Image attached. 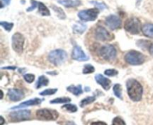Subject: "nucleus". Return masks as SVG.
<instances>
[{
    "label": "nucleus",
    "instance_id": "obj_1",
    "mask_svg": "<svg viewBox=\"0 0 153 125\" xmlns=\"http://www.w3.org/2000/svg\"><path fill=\"white\" fill-rule=\"evenodd\" d=\"M127 92L130 99L134 102L140 101L143 95V87L140 82L134 79H129L126 82Z\"/></svg>",
    "mask_w": 153,
    "mask_h": 125
},
{
    "label": "nucleus",
    "instance_id": "obj_2",
    "mask_svg": "<svg viewBox=\"0 0 153 125\" xmlns=\"http://www.w3.org/2000/svg\"><path fill=\"white\" fill-rule=\"evenodd\" d=\"M48 58H49V61L52 64L58 66L62 64L67 60V52L64 50L61 49H58L51 51L49 52Z\"/></svg>",
    "mask_w": 153,
    "mask_h": 125
},
{
    "label": "nucleus",
    "instance_id": "obj_3",
    "mask_svg": "<svg viewBox=\"0 0 153 125\" xmlns=\"http://www.w3.org/2000/svg\"><path fill=\"white\" fill-rule=\"evenodd\" d=\"M125 61L131 65H139L144 62L145 57L138 51H129L125 56Z\"/></svg>",
    "mask_w": 153,
    "mask_h": 125
},
{
    "label": "nucleus",
    "instance_id": "obj_4",
    "mask_svg": "<svg viewBox=\"0 0 153 125\" xmlns=\"http://www.w3.org/2000/svg\"><path fill=\"white\" fill-rule=\"evenodd\" d=\"M99 55L106 61H113L117 56V50L112 45H105L99 49Z\"/></svg>",
    "mask_w": 153,
    "mask_h": 125
},
{
    "label": "nucleus",
    "instance_id": "obj_5",
    "mask_svg": "<svg viewBox=\"0 0 153 125\" xmlns=\"http://www.w3.org/2000/svg\"><path fill=\"white\" fill-rule=\"evenodd\" d=\"M124 28L128 33L132 34H137L140 32V22L137 18L131 17L127 19L124 25Z\"/></svg>",
    "mask_w": 153,
    "mask_h": 125
},
{
    "label": "nucleus",
    "instance_id": "obj_6",
    "mask_svg": "<svg viewBox=\"0 0 153 125\" xmlns=\"http://www.w3.org/2000/svg\"><path fill=\"white\" fill-rule=\"evenodd\" d=\"M36 116L40 120L51 121V120H56L58 117V113L55 110H51V109H42L37 111Z\"/></svg>",
    "mask_w": 153,
    "mask_h": 125
},
{
    "label": "nucleus",
    "instance_id": "obj_7",
    "mask_svg": "<svg viewBox=\"0 0 153 125\" xmlns=\"http://www.w3.org/2000/svg\"><path fill=\"white\" fill-rule=\"evenodd\" d=\"M24 43L25 38L20 33L16 32L12 36V47L15 52L21 53L23 51Z\"/></svg>",
    "mask_w": 153,
    "mask_h": 125
},
{
    "label": "nucleus",
    "instance_id": "obj_8",
    "mask_svg": "<svg viewBox=\"0 0 153 125\" xmlns=\"http://www.w3.org/2000/svg\"><path fill=\"white\" fill-rule=\"evenodd\" d=\"M99 15V10L97 8H91L88 10H81L78 16L82 21H94Z\"/></svg>",
    "mask_w": 153,
    "mask_h": 125
},
{
    "label": "nucleus",
    "instance_id": "obj_9",
    "mask_svg": "<svg viewBox=\"0 0 153 125\" xmlns=\"http://www.w3.org/2000/svg\"><path fill=\"white\" fill-rule=\"evenodd\" d=\"M9 118L12 121H22L28 120L31 118V112L29 110H19L13 112L9 115Z\"/></svg>",
    "mask_w": 153,
    "mask_h": 125
},
{
    "label": "nucleus",
    "instance_id": "obj_10",
    "mask_svg": "<svg viewBox=\"0 0 153 125\" xmlns=\"http://www.w3.org/2000/svg\"><path fill=\"white\" fill-rule=\"evenodd\" d=\"M95 36L97 40H101V41H108L114 38L113 36L108 31V30L101 25H99L96 28Z\"/></svg>",
    "mask_w": 153,
    "mask_h": 125
},
{
    "label": "nucleus",
    "instance_id": "obj_11",
    "mask_svg": "<svg viewBox=\"0 0 153 125\" xmlns=\"http://www.w3.org/2000/svg\"><path fill=\"white\" fill-rule=\"evenodd\" d=\"M105 24L110 29L115 30L121 27V20L116 15H110L106 18Z\"/></svg>",
    "mask_w": 153,
    "mask_h": 125
},
{
    "label": "nucleus",
    "instance_id": "obj_12",
    "mask_svg": "<svg viewBox=\"0 0 153 125\" xmlns=\"http://www.w3.org/2000/svg\"><path fill=\"white\" fill-rule=\"evenodd\" d=\"M72 58L76 61H85L89 59V57L84 52L79 46H75L72 52Z\"/></svg>",
    "mask_w": 153,
    "mask_h": 125
},
{
    "label": "nucleus",
    "instance_id": "obj_13",
    "mask_svg": "<svg viewBox=\"0 0 153 125\" xmlns=\"http://www.w3.org/2000/svg\"><path fill=\"white\" fill-rule=\"evenodd\" d=\"M7 96L12 101H19L24 97V93L19 89H10L7 92Z\"/></svg>",
    "mask_w": 153,
    "mask_h": 125
},
{
    "label": "nucleus",
    "instance_id": "obj_14",
    "mask_svg": "<svg viewBox=\"0 0 153 125\" xmlns=\"http://www.w3.org/2000/svg\"><path fill=\"white\" fill-rule=\"evenodd\" d=\"M97 83L100 84L104 89L108 90L111 87V80L107 79L102 74H97L95 77Z\"/></svg>",
    "mask_w": 153,
    "mask_h": 125
},
{
    "label": "nucleus",
    "instance_id": "obj_15",
    "mask_svg": "<svg viewBox=\"0 0 153 125\" xmlns=\"http://www.w3.org/2000/svg\"><path fill=\"white\" fill-rule=\"evenodd\" d=\"M43 99L40 98H34L32 99V100H27V101L23 102L21 104L18 105V106H13V107L11 108V109H19V108L25 107V106H35V105H39L40 104V103H42L43 101Z\"/></svg>",
    "mask_w": 153,
    "mask_h": 125
},
{
    "label": "nucleus",
    "instance_id": "obj_16",
    "mask_svg": "<svg viewBox=\"0 0 153 125\" xmlns=\"http://www.w3.org/2000/svg\"><path fill=\"white\" fill-rule=\"evenodd\" d=\"M58 3L62 5L65 6L66 7H75L80 5V0H59Z\"/></svg>",
    "mask_w": 153,
    "mask_h": 125
},
{
    "label": "nucleus",
    "instance_id": "obj_17",
    "mask_svg": "<svg viewBox=\"0 0 153 125\" xmlns=\"http://www.w3.org/2000/svg\"><path fill=\"white\" fill-rule=\"evenodd\" d=\"M142 31L145 36L149 37H153V24H145L142 27Z\"/></svg>",
    "mask_w": 153,
    "mask_h": 125
},
{
    "label": "nucleus",
    "instance_id": "obj_18",
    "mask_svg": "<svg viewBox=\"0 0 153 125\" xmlns=\"http://www.w3.org/2000/svg\"><path fill=\"white\" fill-rule=\"evenodd\" d=\"M87 28V25L85 24L82 23V22H78V23L74 24L73 27V29L74 33L76 34H82L85 32Z\"/></svg>",
    "mask_w": 153,
    "mask_h": 125
},
{
    "label": "nucleus",
    "instance_id": "obj_19",
    "mask_svg": "<svg viewBox=\"0 0 153 125\" xmlns=\"http://www.w3.org/2000/svg\"><path fill=\"white\" fill-rule=\"evenodd\" d=\"M67 91L71 92L72 94H73L76 96L80 95L81 94L83 93V91H82V85H79L78 86H75V85H70V86L67 87Z\"/></svg>",
    "mask_w": 153,
    "mask_h": 125
},
{
    "label": "nucleus",
    "instance_id": "obj_20",
    "mask_svg": "<svg viewBox=\"0 0 153 125\" xmlns=\"http://www.w3.org/2000/svg\"><path fill=\"white\" fill-rule=\"evenodd\" d=\"M49 84V79L45 76H40L38 78L37 83H36V88H40L42 86H46Z\"/></svg>",
    "mask_w": 153,
    "mask_h": 125
},
{
    "label": "nucleus",
    "instance_id": "obj_21",
    "mask_svg": "<svg viewBox=\"0 0 153 125\" xmlns=\"http://www.w3.org/2000/svg\"><path fill=\"white\" fill-rule=\"evenodd\" d=\"M38 10L39 13L41 15H43V16H49V15H50L49 10L47 8V7L42 2H39Z\"/></svg>",
    "mask_w": 153,
    "mask_h": 125
},
{
    "label": "nucleus",
    "instance_id": "obj_22",
    "mask_svg": "<svg viewBox=\"0 0 153 125\" xmlns=\"http://www.w3.org/2000/svg\"><path fill=\"white\" fill-rule=\"evenodd\" d=\"M52 8L55 10L58 14V16L61 19H64L66 18V15L64 13V11L59 7H57L56 5H52Z\"/></svg>",
    "mask_w": 153,
    "mask_h": 125
},
{
    "label": "nucleus",
    "instance_id": "obj_23",
    "mask_svg": "<svg viewBox=\"0 0 153 125\" xmlns=\"http://www.w3.org/2000/svg\"><path fill=\"white\" fill-rule=\"evenodd\" d=\"M95 100H96V97H94V96H91V97H90L89 96V97H87L86 98L83 99V100L81 101V103H80L81 107H84V106L93 103V102L95 101Z\"/></svg>",
    "mask_w": 153,
    "mask_h": 125
},
{
    "label": "nucleus",
    "instance_id": "obj_24",
    "mask_svg": "<svg viewBox=\"0 0 153 125\" xmlns=\"http://www.w3.org/2000/svg\"><path fill=\"white\" fill-rule=\"evenodd\" d=\"M113 91L116 97L120 99H122V88L120 84H115L113 88Z\"/></svg>",
    "mask_w": 153,
    "mask_h": 125
},
{
    "label": "nucleus",
    "instance_id": "obj_25",
    "mask_svg": "<svg viewBox=\"0 0 153 125\" xmlns=\"http://www.w3.org/2000/svg\"><path fill=\"white\" fill-rule=\"evenodd\" d=\"M70 101H71V99L69 98V97H58V98L51 100L50 103H52V104H53V103H66Z\"/></svg>",
    "mask_w": 153,
    "mask_h": 125
},
{
    "label": "nucleus",
    "instance_id": "obj_26",
    "mask_svg": "<svg viewBox=\"0 0 153 125\" xmlns=\"http://www.w3.org/2000/svg\"><path fill=\"white\" fill-rule=\"evenodd\" d=\"M94 70H95V68L93 65L91 64H85L84 66L83 70H82V73L84 74H88V73H94Z\"/></svg>",
    "mask_w": 153,
    "mask_h": 125
},
{
    "label": "nucleus",
    "instance_id": "obj_27",
    "mask_svg": "<svg viewBox=\"0 0 153 125\" xmlns=\"http://www.w3.org/2000/svg\"><path fill=\"white\" fill-rule=\"evenodd\" d=\"M62 109H67V110H68L69 112H76V111L78 110V108L76 107V106H75V105H73V104H70V103L63 106Z\"/></svg>",
    "mask_w": 153,
    "mask_h": 125
},
{
    "label": "nucleus",
    "instance_id": "obj_28",
    "mask_svg": "<svg viewBox=\"0 0 153 125\" xmlns=\"http://www.w3.org/2000/svg\"><path fill=\"white\" fill-rule=\"evenodd\" d=\"M1 25L3 27V28H4V29L6 30V31H10V30L12 29V28H13V24L11 23V22H4V21H2V22H1Z\"/></svg>",
    "mask_w": 153,
    "mask_h": 125
},
{
    "label": "nucleus",
    "instance_id": "obj_29",
    "mask_svg": "<svg viewBox=\"0 0 153 125\" xmlns=\"http://www.w3.org/2000/svg\"><path fill=\"white\" fill-rule=\"evenodd\" d=\"M57 91H58V90H57V88H55V89H46V90H44L43 91H42V92H40V94L42 96L52 95V94H55Z\"/></svg>",
    "mask_w": 153,
    "mask_h": 125
},
{
    "label": "nucleus",
    "instance_id": "obj_30",
    "mask_svg": "<svg viewBox=\"0 0 153 125\" xmlns=\"http://www.w3.org/2000/svg\"><path fill=\"white\" fill-rule=\"evenodd\" d=\"M112 125H126V123L122 118H120V117H116L115 118H114Z\"/></svg>",
    "mask_w": 153,
    "mask_h": 125
},
{
    "label": "nucleus",
    "instance_id": "obj_31",
    "mask_svg": "<svg viewBox=\"0 0 153 125\" xmlns=\"http://www.w3.org/2000/svg\"><path fill=\"white\" fill-rule=\"evenodd\" d=\"M105 74L108 76H114L118 74V71L114 69H108L105 71Z\"/></svg>",
    "mask_w": 153,
    "mask_h": 125
},
{
    "label": "nucleus",
    "instance_id": "obj_32",
    "mask_svg": "<svg viewBox=\"0 0 153 125\" xmlns=\"http://www.w3.org/2000/svg\"><path fill=\"white\" fill-rule=\"evenodd\" d=\"M92 4H94V5L97 7L100 8V10H104V9L107 8V5H106L105 3L103 2H98V1H91Z\"/></svg>",
    "mask_w": 153,
    "mask_h": 125
},
{
    "label": "nucleus",
    "instance_id": "obj_33",
    "mask_svg": "<svg viewBox=\"0 0 153 125\" xmlns=\"http://www.w3.org/2000/svg\"><path fill=\"white\" fill-rule=\"evenodd\" d=\"M24 79L28 83H31L32 82H34V76L33 74H31V73H28V74H25L24 76Z\"/></svg>",
    "mask_w": 153,
    "mask_h": 125
},
{
    "label": "nucleus",
    "instance_id": "obj_34",
    "mask_svg": "<svg viewBox=\"0 0 153 125\" xmlns=\"http://www.w3.org/2000/svg\"><path fill=\"white\" fill-rule=\"evenodd\" d=\"M31 7H29V8L27 9V11H31V10H33L34 9L36 8V7H37V5H38L39 2H37V1H34V0H31Z\"/></svg>",
    "mask_w": 153,
    "mask_h": 125
},
{
    "label": "nucleus",
    "instance_id": "obj_35",
    "mask_svg": "<svg viewBox=\"0 0 153 125\" xmlns=\"http://www.w3.org/2000/svg\"><path fill=\"white\" fill-rule=\"evenodd\" d=\"M10 0H1V7H4V6L8 5L10 4Z\"/></svg>",
    "mask_w": 153,
    "mask_h": 125
},
{
    "label": "nucleus",
    "instance_id": "obj_36",
    "mask_svg": "<svg viewBox=\"0 0 153 125\" xmlns=\"http://www.w3.org/2000/svg\"><path fill=\"white\" fill-rule=\"evenodd\" d=\"M91 125H107L105 123L101 122V121H98V122H94L91 124Z\"/></svg>",
    "mask_w": 153,
    "mask_h": 125
},
{
    "label": "nucleus",
    "instance_id": "obj_37",
    "mask_svg": "<svg viewBox=\"0 0 153 125\" xmlns=\"http://www.w3.org/2000/svg\"><path fill=\"white\" fill-rule=\"evenodd\" d=\"M149 52H150L151 55H153V43H151V44L149 45Z\"/></svg>",
    "mask_w": 153,
    "mask_h": 125
},
{
    "label": "nucleus",
    "instance_id": "obj_38",
    "mask_svg": "<svg viewBox=\"0 0 153 125\" xmlns=\"http://www.w3.org/2000/svg\"><path fill=\"white\" fill-rule=\"evenodd\" d=\"M64 125H76L73 121H67Z\"/></svg>",
    "mask_w": 153,
    "mask_h": 125
},
{
    "label": "nucleus",
    "instance_id": "obj_39",
    "mask_svg": "<svg viewBox=\"0 0 153 125\" xmlns=\"http://www.w3.org/2000/svg\"><path fill=\"white\" fill-rule=\"evenodd\" d=\"M1 125H3V123H4V118H3V117H2V116L1 117Z\"/></svg>",
    "mask_w": 153,
    "mask_h": 125
},
{
    "label": "nucleus",
    "instance_id": "obj_40",
    "mask_svg": "<svg viewBox=\"0 0 153 125\" xmlns=\"http://www.w3.org/2000/svg\"><path fill=\"white\" fill-rule=\"evenodd\" d=\"M85 90H86V91H89L91 89L89 88H85Z\"/></svg>",
    "mask_w": 153,
    "mask_h": 125
}]
</instances>
